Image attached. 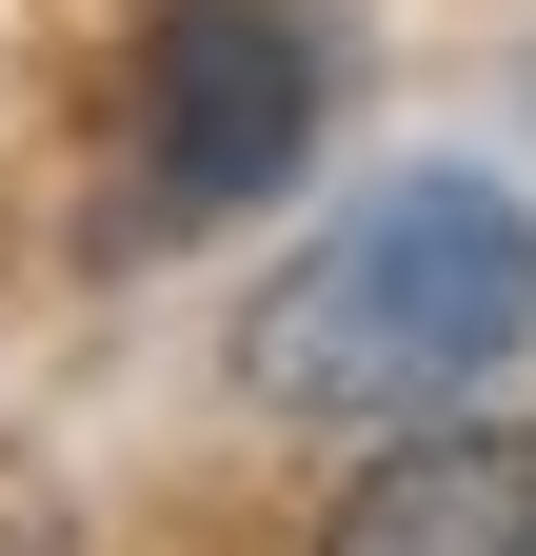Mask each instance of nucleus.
<instances>
[{
	"label": "nucleus",
	"mask_w": 536,
	"mask_h": 556,
	"mask_svg": "<svg viewBox=\"0 0 536 556\" xmlns=\"http://www.w3.org/2000/svg\"><path fill=\"white\" fill-rule=\"evenodd\" d=\"M516 338H536V219H516V179L418 160V179L339 199V219L239 299V397L258 417H437V397H477Z\"/></svg>",
	"instance_id": "f257e3e1"
},
{
	"label": "nucleus",
	"mask_w": 536,
	"mask_h": 556,
	"mask_svg": "<svg viewBox=\"0 0 536 556\" xmlns=\"http://www.w3.org/2000/svg\"><path fill=\"white\" fill-rule=\"evenodd\" d=\"M318 139V40L279 0H179L140 40V179H119V219L179 239V219H239V199H279Z\"/></svg>",
	"instance_id": "f03ea898"
},
{
	"label": "nucleus",
	"mask_w": 536,
	"mask_h": 556,
	"mask_svg": "<svg viewBox=\"0 0 536 556\" xmlns=\"http://www.w3.org/2000/svg\"><path fill=\"white\" fill-rule=\"evenodd\" d=\"M318 556H536V417H418Z\"/></svg>",
	"instance_id": "7ed1b4c3"
}]
</instances>
